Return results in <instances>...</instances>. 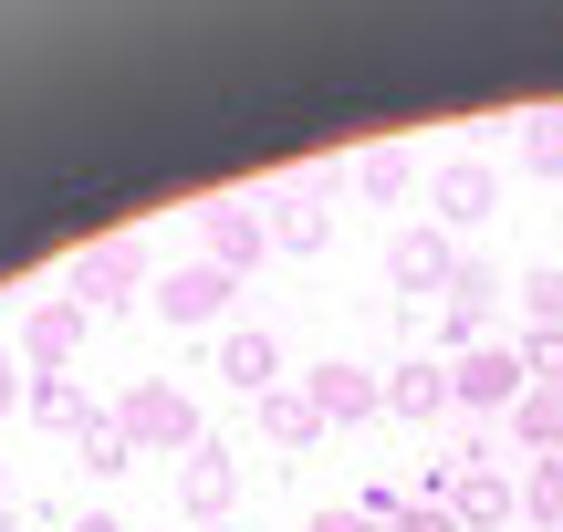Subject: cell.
<instances>
[{"label":"cell","mask_w":563,"mask_h":532,"mask_svg":"<svg viewBox=\"0 0 563 532\" xmlns=\"http://www.w3.org/2000/svg\"><path fill=\"white\" fill-rule=\"evenodd\" d=\"M428 501H439V512L460 522V532H501V522H511V501H522V491H511V480L490 470V450L470 439L460 459H439V470H428Z\"/></svg>","instance_id":"obj_1"},{"label":"cell","mask_w":563,"mask_h":532,"mask_svg":"<svg viewBox=\"0 0 563 532\" xmlns=\"http://www.w3.org/2000/svg\"><path fill=\"white\" fill-rule=\"evenodd\" d=\"M449 387H460V408H522V397H532L522 345H470L460 366H449Z\"/></svg>","instance_id":"obj_2"},{"label":"cell","mask_w":563,"mask_h":532,"mask_svg":"<svg viewBox=\"0 0 563 532\" xmlns=\"http://www.w3.org/2000/svg\"><path fill=\"white\" fill-rule=\"evenodd\" d=\"M115 429L136 439V450H188V439H199V418H188L178 387H136V397L115 408Z\"/></svg>","instance_id":"obj_3"},{"label":"cell","mask_w":563,"mask_h":532,"mask_svg":"<svg viewBox=\"0 0 563 532\" xmlns=\"http://www.w3.org/2000/svg\"><path fill=\"white\" fill-rule=\"evenodd\" d=\"M428 199H439V220H490V209H501V167H490V157H449L439 167V178H428Z\"/></svg>","instance_id":"obj_4"},{"label":"cell","mask_w":563,"mask_h":532,"mask_svg":"<svg viewBox=\"0 0 563 532\" xmlns=\"http://www.w3.org/2000/svg\"><path fill=\"white\" fill-rule=\"evenodd\" d=\"M386 282H397V292H449V282H460V251H449L439 230H397V251H386Z\"/></svg>","instance_id":"obj_5"},{"label":"cell","mask_w":563,"mask_h":532,"mask_svg":"<svg viewBox=\"0 0 563 532\" xmlns=\"http://www.w3.org/2000/svg\"><path fill=\"white\" fill-rule=\"evenodd\" d=\"M302 397H313V418H323V429H344V418H365V408H386V387H376V366H344V355H334V366H313V387H302Z\"/></svg>","instance_id":"obj_6"},{"label":"cell","mask_w":563,"mask_h":532,"mask_svg":"<svg viewBox=\"0 0 563 532\" xmlns=\"http://www.w3.org/2000/svg\"><path fill=\"white\" fill-rule=\"evenodd\" d=\"M157 313H167V324H209V313H230V271L220 262L167 271V282H157Z\"/></svg>","instance_id":"obj_7"},{"label":"cell","mask_w":563,"mask_h":532,"mask_svg":"<svg viewBox=\"0 0 563 532\" xmlns=\"http://www.w3.org/2000/svg\"><path fill=\"white\" fill-rule=\"evenodd\" d=\"M386 408H397V418H449V408H460V387H449L439 355H407V366L386 376Z\"/></svg>","instance_id":"obj_8"},{"label":"cell","mask_w":563,"mask_h":532,"mask_svg":"<svg viewBox=\"0 0 563 532\" xmlns=\"http://www.w3.org/2000/svg\"><path fill=\"white\" fill-rule=\"evenodd\" d=\"M490 292H501V271L460 262V282H449V313H439V334H449V345H481V324H490Z\"/></svg>","instance_id":"obj_9"},{"label":"cell","mask_w":563,"mask_h":532,"mask_svg":"<svg viewBox=\"0 0 563 532\" xmlns=\"http://www.w3.org/2000/svg\"><path fill=\"white\" fill-rule=\"evenodd\" d=\"M220 376H230V387H251V397H272V387H282V345L241 324V334L220 345Z\"/></svg>","instance_id":"obj_10"},{"label":"cell","mask_w":563,"mask_h":532,"mask_svg":"<svg viewBox=\"0 0 563 532\" xmlns=\"http://www.w3.org/2000/svg\"><path fill=\"white\" fill-rule=\"evenodd\" d=\"M262 241H272V220H262V209H241V199H220V209H209V251H220V271H230V262H251Z\"/></svg>","instance_id":"obj_11"},{"label":"cell","mask_w":563,"mask_h":532,"mask_svg":"<svg viewBox=\"0 0 563 532\" xmlns=\"http://www.w3.org/2000/svg\"><path fill=\"white\" fill-rule=\"evenodd\" d=\"M74 303L95 313V303H115V282H136V241H104V251H84V271H74Z\"/></svg>","instance_id":"obj_12"},{"label":"cell","mask_w":563,"mask_h":532,"mask_svg":"<svg viewBox=\"0 0 563 532\" xmlns=\"http://www.w3.org/2000/svg\"><path fill=\"white\" fill-rule=\"evenodd\" d=\"M511 429H522L543 459H563V387H532L522 408H511Z\"/></svg>","instance_id":"obj_13"},{"label":"cell","mask_w":563,"mask_h":532,"mask_svg":"<svg viewBox=\"0 0 563 532\" xmlns=\"http://www.w3.org/2000/svg\"><path fill=\"white\" fill-rule=\"evenodd\" d=\"M74 334H84V303H42V313H32V355H42V366H63Z\"/></svg>","instance_id":"obj_14"},{"label":"cell","mask_w":563,"mask_h":532,"mask_svg":"<svg viewBox=\"0 0 563 532\" xmlns=\"http://www.w3.org/2000/svg\"><path fill=\"white\" fill-rule=\"evenodd\" d=\"M522 167H532V178H563V104H543V115H532V136H522Z\"/></svg>","instance_id":"obj_15"},{"label":"cell","mask_w":563,"mask_h":532,"mask_svg":"<svg viewBox=\"0 0 563 532\" xmlns=\"http://www.w3.org/2000/svg\"><path fill=\"white\" fill-rule=\"evenodd\" d=\"M220 501H230V459H220V450H199V459H188V512L209 522Z\"/></svg>","instance_id":"obj_16"},{"label":"cell","mask_w":563,"mask_h":532,"mask_svg":"<svg viewBox=\"0 0 563 532\" xmlns=\"http://www.w3.org/2000/svg\"><path fill=\"white\" fill-rule=\"evenodd\" d=\"M323 230H334V220H323L313 199H282V220H272V241H282V251H323Z\"/></svg>","instance_id":"obj_17"},{"label":"cell","mask_w":563,"mask_h":532,"mask_svg":"<svg viewBox=\"0 0 563 532\" xmlns=\"http://www.w3.org/2000/svg\"><path fill=\"white\" fill-rule=\"evenodd\" d=\"M522 512L563 532V459H532V480H522Z\"/></svg>","instance_id":"obj_18"},{"label":"cell","mask_w":563,"mask_h":532,"mask_svg":"<svg viewBox=\"0 0 563 532\" xmlns=\"http://www.w3.org/2000/svg\"><path fill=\"white\" fill-rule=\"evenodd\" d=\"M125 459H136V439L115 418H84V470H125Z\"/></svg>","instance_id":"obj_19"},{"label":"cell","mask_w":563,"mask_h":532,"mask_svg":"<svg viewBox=\"0 0 563 532\" xmlns=\"http://www.w3.org/2000/svg\"><path fill=\"white\" fill-rule=\"evenodd\" d=\"M262 418H272V439H313V429H323L313 397H292V387H272V397H262Z\"/></svg>","instance_id":"obj_20"},{"label":"cell","mask_w":563,"mask_h":532,"mask_svg":"<svg viewBox=\"0 0 563 532\" xmlns=\"http://www.w3.org/2000/svg\"><path fill=\"white\" fill-rule=\"evenodd\" d=\"M522 303H532V324H553V334H563V262L532 271V282H522Z\"/></svg>","instance_id":"obj_21"},{"label":"cell","mask_w":563,"mask_h":532,"mask_svg":"<svg viewBox=\"0 0 563 532\" xmlns=\"http://www.w3.org/2000/svg\"><path fill=\"white\" fill-rule=\"evenodd\" d=\"M32 418H53V429H84V397L63 387V376H42V387H32Z\"/></svg>","instance_id":"obj_22"},{"label":"cell","mask_w":563,"mask_h":532,"mask_svg":"<svg viewBox=\"0 0 563 532\" xmlns=\"http://www.w3.org/2000/svg\"><path fill=\"white\" fill-rule=\"evenodd\" d=\"M407 178H418V167H407V146H376V157H365V188H376V199H397Z\"/></svg>","instance_id":"obj_23"},{"label":"cell","mask_w":563,"mask_h":532,"mask_svg":"<svg viewBox=\"0 0 563 532\" xmlns=\"http://www.w3.org/2000/svg\"><path fill=\"white\" fill-rule=\"evenodd\" d=\"M386 532H460V522H449V512H439V501H407V512H397V522H386Z\"/></svg>","instance_id":"obj_24"},{"label":"cell","mask_w":563,"mask_h":532,"mask_svg":"<svg viewBox=\"0 0 563 532\" xmlns=\"http://www.w3.org/2000/svg\"><path fill=\"white\" fill-rule=\"evenodd\" d=\"M313 532H376L365 512H313Z\"/></svg>","instance_id":"obj_25"},{"label":"cell","mask_w":563,"mask_h":532,"mask_svg":"<svg viewBox=\"0 0 563 532\" xmlns=\"http://www.w3.org/2000/svg\"><path fill=\"white\" fill-rule=\"evenodd\" d=\"M74 532H125V522H104V512H84V522H74Z\"/></svg>","instance_id":"obj_26"},{"label":"cell","mask_w":563,"mask_h":532,"mask_svg":"<svg viewBox=\"0 0 563 532\" xmlns=\"http://www.w3.org/2000/svg\"><path fill=\"white\" fill-rule=\"evenodd\" d=\"M0 408H11V355H0Z\"/></svg>","instance_id":"obj_27"},{"label":"cell","mask_w":563,"mask_h":532,"mask_svg":"<svg viewBox=\"0 0 563 532\" xmlns=\"http://www.w3.org/2000/svg\"><path fill=\"white\" fill-rule=\"evenodd\" d=\"M0 532H11V522H0Z\"/></svg>","instance_id":"obj_28"}]
</instances>
